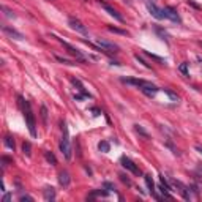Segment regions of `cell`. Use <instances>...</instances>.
I'll return each instance as SVG.
<instances>
[{
    "mask_svg": "<svg viewBox=\"0 0 202 202\" xmlns=\"http://www.w3.org/2000/svg\"><path fill=\"white\" fill-rule=\"evenodd\" d=\"M62 126V133H63V136H62V141H60V152L62 155L65 156V160L69 161L73 156V149H71V144H69V133H68V126L65 122L60 123Z\"/></svg>",
    "mask_w": 202,
    "mask_h": 202,
    "instance_id": "1",
    "label": "cell"
},
{
    "mask_svg": "<svg viewBox=\"0 0 202 202\" xmlns=\"http://www.w3.org/2000/svg\"><path fill=\"white\" fill-rule=\"evenodd\" d=\"M24 115H25V122H27V128H29V133L33 136H36V125H35V115L32 112L29 101H24Z\"/></svg>",
    "mask_w": 202,
    "mask_h": 202,
    "instance_id": "2",
    "label": "cell"
},
{
    "mask_svg": "<svg viewBox=\"0 0 202 202\" xmlns=\"http://www.w3.org/2000/svg\"><path fill=\"white\" fill-rule=\"evenodd\" d=\"M96 46H98L100 49H103L104 54H109V50H112V52H119V49H120L115 43L103 40V38H98V40H96Z\"/></svg>",
    "mask_w": 202,
    "mask_h": 202,
    "instance_id": "3",
    "label": "cell"
},
{
    "mask_svg": "<svg viewBox=\"0 0 202 202\" xmlns=\"http://www.w3.org/2000/svg\"><path fill=\"white\" fill-rule=\"evenodd\" d=\"M68 24H69V27H71L73 30H76L77 33H81V35H84V36H87L88 35V30H87V27H85L82 22L79 21L77 18H69L68 19Z\"/></svg>",
    "mask_w": 202,
    "mask_h": 202,
    "instance_id": "4",
    "label": "cell"
},
{
    "mask_svg": "<svg viewBox=\"0 0 202 202\" xmlns=\"http://www.w3.org/2000/svg\"><path fill=\"white\" fill-rule=\"evenodd\" d=\"M59 41L62 43V46H63V48H65V49L68 50V54H69V55L76 57V59L79 60V62H82V63H85V62H87V60H85V57H84L82 54H81L79 50H77V49L74 48V46H71V44H69V43H67V41H63V40H60V38H59Z\"/></svg>",
    "mask_w": 202,
    "mask_h": 202,
    "instance_id": "5",
    "label": "cell"
},
{
    "mask_svg": "<svg viewBox=\"0 0 202 202\" xmlns=\"http://www.w3.org/2000/svg\"><path fill=\"white\" fill-rule=\"evenodd\" d=\"M120 163H122L123 168H125L126 170H130L131 174H134V175H141V169H139L137 166L134 164V161H131L130 158L122 156V158H120Z\"/></svg>",
    "mask_w": 202,
    "mask_h": 202,
    "instance_id": "6",
    "label": "cell"
},
{
    "mask_svg": "<svg viewBox=\"0 0 202 202\" xmlns=\"http://www.w3.org/2000/svg\"><path fill=\"white\" fill-rule=\"evenodd\" d=\"M163 13H164V18L166 19L175 22V24H182V18L178 16V13L172 8V6H164V8H163Z\"/></svg>",
    "mask_w": 202,
    "mask_h": 202,
    "instance_id": "7",
    "label": "cell"
},
{
    "mask_svg": "<svg viewBox=\"0 0 202 202\" xmlns=\"http://www.w3.org/2000/svg\"><path fill=\"white\" fill-rule=\"evenodd\" d=\"M147 8H149L150 14L153 16L155 19H158V21H163L164 18V13H163V8H158L156 5H155V2H147Z\"/></svg>",
    "mask_w": 202,
    "mask_h": 202,
    "instance_id": "8",
    "label": "cell"
},
{
    "mask_svg": "<svg viewBox=\"0 0 202 202\" xmlns=\"http://www.w3.org/2000/svg\"><path fill=\"white\" fill-rule=\"evenodd\" d=\"M2 32L5 35H8L10 38H14V40H24V35L21 32H18L16 29L10 27V25H2Z\"/></svg>",
    "mask_w": 202,
    "mask_h": 202,
    "instance_id": "9",
    "label": "cell"
},
{
    "mask_svg": "<svg viewBox=\"0 0 202 202\" xmlns=\"http://www.w3.org/2000/svg\"><path fill=\"white\" fill-rule=\"evenodd\" d=\"M100 5H101V8H103V10H106L107 13H109V14H111V16L114 18V19H117L119 22H123V16H122V14H120V13H119V11L115 10V8H112L111 5H107V3L101 2V0H100Z\"/></svg>",
    "mask_w": 202,
    "mask_h": 202,
    "instance_id": "10",
    "label": "cell"
},
{
    "mask_svg": "<svg viewBox=\"0 0 202 202\" xmlns=\"http://www.w3.org/2000/svg\"><path fill=\"white\" fill-rule=\"evenodd\" d=\"M174 185L178 188V191H180V194L183 196L185 201H191V193H189V188L186 185H183L180 180H174Z\"/></svg>",
    "mask_w": 202,
    "mask_h": 202,
    "instance_id": "11",
    "label": "cell"
},
{
    "mask_svg": "<svg viewBox=\"0 0 202 202\" xmlns=\"http://www.w3.org/2000/svg\"><path fill=\"white\" fill-rule=\"evenodd\" d=\"M141 92L144 93V95H147V96H155L156 92H158V87L155 84H152V82H147L145 85L141 87Z\"/></svg>",
    "mask_w": 202,
    "mask_h": 202,
    "instance_id": "12",
    "label": "cell"
},
{
    "mask_svg": "<svg viewBox=\"0 0 202 202\" xmlns=\"http://www.w3.org/2000/svg\"><path fill=\"white\" fill-rule=\"evenodd\" d=\"M43 196H44V201H48V202L55 201V189H54L52 186H46V188L43 189Z\"/></svg>",
    "mask_w": 202,
    "mask_h": 202,
    "instance_id": "13",
    "label": "cell"
},
{
    "mask_svg": "<svg viewBox=\"0 0 202 202\" xmlns=\"http://www.w3.org/2000/svg\"><path fill=\"white\" fill-rule=\"evenodd\" d=\"M69 182H71V177H69V174L67 170H62L59 174V183L63 186V188H68L69 186Z\"/></svg>",
    "mask_w": 202,
    "mask_h": 202,
    "instance_id": "14",
    "label": "cell"
},
{
    "mask_svg": "<svg viewBox=\"0 0 202 202\" xmlns=\"http://www.w3.org/2000/svg\"><path fill=\"white\" fill-rule=\"evenodd\" d=\"M71 82L76 85V87H77V90H79L81 93H82V95H85V96H87V98H92V95H90V93H88V92L84 88V85L81 84V81H79V79H76V77H73V79H71Z\"/></svg>",
    "mask_w": 202,
    "mask_h": 202,
    "instance_id": "15",
    "label": "cell"
},
{
    "mask_svg": "<svg viewBox=\"0 0 202 202\" xmlns=\"http://www.w3.org/2000/svg\"><path fill=\"white\" fill-rule=\"evenodd\" d=\"M144 178H145L147 188L150 189V194L153 196V194H155V183H153V178H152V175H149V174H145V175H144Z\"/></svg>",
    "mask_w": 202,
    "mask_h": 202,
    "instance_id": "16",
    "label": "cell"
},
{
    "mask_svg": "<svg viewBox=\"0 0 202 202\" xmlns=\"http://www.w3.org/2000/svg\"><path fill=\"white\" fill-rule=\"evenodd\" d=\"M134 131H136V133H137L139 136H142L144 139H150V136H149V133H147V131L144 130V128H142L141 125H134Z\"/></svg>",
    "mask_w": 202,
    "mask_h": 202,
    "instance_id": "17",
    "label": "cell"
},
{
    "mask_svg": "<svg viewBox=\"0 0 202 202\" xmlns=\"http://www.w3.org/2000/svg\"><path fill=\"white\" fill-rule=\"evenodd\" d=\"M3 142H5V145L8 147L10 150H13V152H14V147H16V145H14V139L11 137V136L6 134V136H5V139H3Z\"/></svg>",
    "mask_w": 202,
    "mask_h": 202,
    "instance_id": "18",
    "label": "cell"
},
{
    "mask_svg": "<svg viewBox=\"0 0 202 202\" xmlns=\"http://www.w3.org/2000/svg\"><path fill=\"white\" fill-rule=\"evenodd\" d=\"M44 158L48 160V163H50V164H54V166L57 164V158L52 152H44Z\"/></svg>",
    "mask_w": 202,
    "mask_h": 202,
    "instance_id": "19",
    "label": "cell"
},
{
    "mask_svg": "<svg viewBox=\"0 0 202 202\" xmlns=\"http://www.w3.org/2000/svg\"><path fill=\"white\" fill-rule=\"evenodd\" d=\"M98 149H100V152H103V153H107V152L111 150V145H109L107 141H101L98 144Z\"/></svg>",
    "mask_w": 202,
    "mask_h": 202,
    "instance_id": "20",
    "label": "cell"
},
{
    "mask_svg": "<svg viewBox=\"0 0 202 202\" xmlns=\"http://www.w3.org/2000/svg\"><path fill=\"white\" fill-rule=\"evenodd\" d=\"M22 152H24V155H27V156L32 155V144H30L29 141L22 144Z\"/></svg>",
    "mask_w": 202,
    "mask_h": 202,
    "instance_id": "21",
    "label": "cell"
},
{
    "mask_svg": "<svg viewBox=\"0 0 202 202\" xmlns=\"http://www.w3.org/2000/svg\"><path fill=\"white\" fill-rule=\"evenodd\" d=\"M178 71H180L183 76H189V73H188V63H186V62L180 63V67H178Z\"/></svg>",
    "mask_w": 202,
    "mask_h": 202,
    "instance_id": "22",
    "label": "cell"
},
{
    "mask_svg": "<svg viewBox=\"0 0 202 202\" xmlns=\"http://www.w3.org/2000/svg\"><path fill=\"white\" fill-rule=\"evenodd\" d=\"M41 120L44 125H48V107L46 106H41Z\"/></svg>",
    "mask_w": 202,
    "mask_h": 202,
    "instance_id": "23",
    "label": "cell"
},
{
    "mask_svg": "<svg viewBox=\"0 0 202 202\" xmlns=\"http://www.w3.org/2000/svg\"><path fill=\"white\" fill-rule=\"evenodd\" d=\"M107 30H109V32H114V33H119V35H128V32H126V30L117 29V27H112V25H109V27H107Z\"/></svg>",
    "mask_w": 202,
    "mask_h": 202,
    "instance_id": "24",
    "label": "cell"
},
{
    "mask_svg": "<svg viewBox=\"0 0 202 202\" xmlns=\"http://www.w3.org/2000/svg\"><path fill=\"white\" fill-rule=\"evenodd\" d=\"M55 60H57V62H60V63H63V65H76L74 62L67 60V59H63V57H60V55H55Z\"/></svg>",
    "mask_w": 202,
    "mask_h": 202,
    "instance_id": "25",
    "label": "cell"
},
{
    "mask_svg": "<svg viewBox=\"0 0 202 202\" xmlns=\"http://www.w3.org/2000/svg\"><path fill=\"white\" fill-rule=\"evenodd\" d=\"M155 30H156V33H160V35H161V38H163V40H166V41L169 40V35L166 33L164 30L161 29V27H155Z\"/></svg>",
    "mask_w": 202,
    "mask_h": 202,
    "instance_id": "26",
    "label": "cell"
},
{
    "mask_svg": "<svg viewBox=\"0 0 202 202\" xmlns=\"http://www.w3.org/2000/svg\"><path fill=\"white\" fill-rule=\"evenodd\" d=\"M134 59H136V60H137V62H139V63H142V65H144V67H145V68H149V69H152V67H150V65H149V63H147V62H145V60H144V59H141V57H139V55H137V54H136V55H134Z\"/></svg>",
    "mask_w": 202,
    "mask_h": 202,
    "instance_id": "27",
    "label": "cell"
},
{
    "mask_svg": "<svg viewBox=\"0 0 202 202\" xmlns=\"http://www.w3.org/2000/svg\"><path fill=\"white\" fill-rule=\"evenodd\" d=\"M2 11H3V13H5V16H6V18H11V19L14 18L13 11H11V10H8V8H6V6H2Z\"/></svg>",
    "mask_w": 202,
    "mask_h": 202,
    "instance_id": "28",
    "label": "cell"
},
{
    "mask_svg": "<svg viewBox=\"0 0 202 202\" xmlns=\"http://www.w3.org/2000/svg\"><path fill=\"white\" fill-rule=\"evenodd\" d=\"M164 92H166V93H168V95H169V98H170V100H174V101H177V100H178V96H177V95H175V93H174V92L168 90V88H164Z\"/></svg>",
    "mask_w": 202,
    "mask_h": 202,
    "instance_id": "29",
    "label": "cell"
},
{
    "mask_svg": "<svg viewBox=\"0 0 202 202\" xmlns=\"http://www.w3.org/2000/svg\"><path fill=\"white\" fill-rule=\"evenodd\" d=\"M119 177H120V180H122V182H123V183H126L128 186H130V185H131V180H130V178H128L126 175H123V174H120V175H119Z\"/></svg>",
    "mask_w": 202,
    "mask_h": 202,
    "instance_id": "30",
    "label": "cell"
},
{
    "mask_svg": "<svg viewBox=\"0 0 202 202\" xmlns=\"http://www.w3.org/2000/svg\"><path fill=\"white\" fill-rule=\"evenodd\" d=\"M19 201H21V202H33V197L32 196H27V194H25V196H21V197H19Z\"/></svg>",
    "mask_w": 202,
    "mask_h": 202,
    "instance_id": "31",
    "label": "cell"
},
{
    "mask_svg": "<svg viewBox=\"0 0 202 202\" xmlns=\"http://www.w3.org/2000/svg\"><path fill=\"white\" fill-rule=\"evenodd\" d=\"M103 186H104V188H106V189H109V191H111V189H115L114 183H111V182H104V183H103Z\"/></svg>",
    "mask_w": 202,
    "mask_h": 202,
    "instance_id": "32",
    "label": "cell"
},
{
    "mask_svg": "<svg viewBox=\"0 0 202 202\" xmlns=\"http://www.w3.org/2000/svg\"><path fill=\"white\" fill-rule=\"evenodd\" d=\"M73 98H74L76 101H82L84 98H87V96H85V95H81V93H74V96H73Z\"/></svg>",
    "mask_w": 202,
    "mask_h": 202,
    "instance_id": "33",
    "label": "cell"
},
{
    "mask_svg": "<svg viewBox=\"0 0 202 202\" xmlns=\"http://www.w3.org/2000/svg\"><path fill=\"white\" fill-rule=\"evenodd\" d=\"M92 112H93V115H100L101 114V111L98 109V107H92V109H90Z\"/></svg>",
    "mask_w": 202,
    "mask_h": 202,
    "instance_id": "34",
    "label": "cell"
},
{
    "mask_svg": "<svg viewBox=\"0 0 202 202\" xmlns=\"http://www.w3.org/2000/svg\"><path fill=\"white\" fill-rule=\"evenodd\" d=\"M188 5H191L193 8H196V10H199V5H196L194 2H191V0H188Z\"/></svg>",
    "mask_w": 202,
    "mask_h": 202,
    "instance_id": "35",
    "label": "cell"
},
{
    "mask_svg": "<svg viewBox=\"0 0 202 202\" xmlns=\"http://www.w3.org/2000/svg\"><path fill=\"white\" fill-rule=\"evenodd\" d=\"M10 194H5V196H3V202H6V201H10Z\"/></svg>",
    "mask_w": 202,
    "mask_h": 202,
    "instance_id": "36",
    "label": "cell"
},
{
    "mask_svg": "<svg viewBox=\"0 0 202 202\" xmlns=\"http://www.w3.org/2000/svg\"><path fill=\"white\" fill-rule=\"evenodd\" d=\"M196 150H199V152H201V153H202V149H201V147H196Z\"/></svg>",
    "mask_w": 202,
    "mask_h": 202,
    "instance_id": "37",
    "label": "cell"
},
{
    "mask_svg": "<svg viewBox=\"0 0 202 202\" xmlns=\"http://www.w3.org/2000/svg\"><path fill=\"white\" fill-rule=\"evenodd\" d=\"M199 44H201V48H202V41H201V43H199Z\"/></svg>",
    "mask_w": 202,
    "mask_h": 202,
    "instance_id": "38",
    "label": "cell"
}]
</instances>
